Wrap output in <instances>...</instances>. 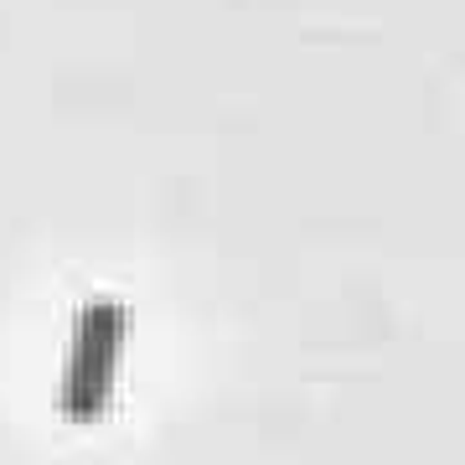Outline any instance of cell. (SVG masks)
Returning a JSON list of instances; mask_svg holds the SVG:
<instances>
[{"mask_svg":"<svg viewBox=\"0 0 465 465\" xmlns=\"http://www.w3.org/2000/svg\"><path fill=\"white\" fill-rule=\"evenodd\" d=\"M119 351H124V305H114V300L84 305L78 326H73V351H67V378H63V414L73 424L104 419L109 393H114Z\"/></svg>","mask_w":465,"mask_h":465,"instance_id":"6da1fadb","label":"cell"}]
</instances>
